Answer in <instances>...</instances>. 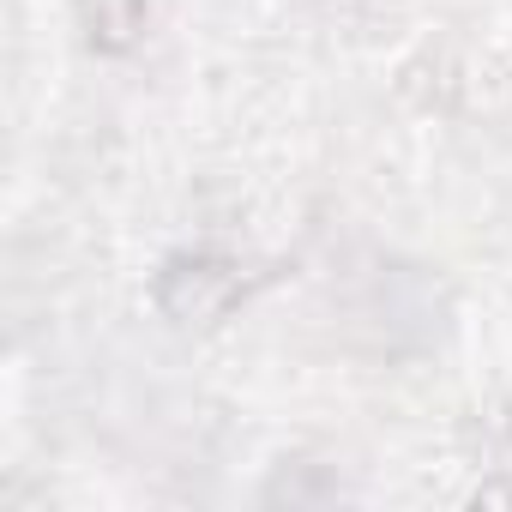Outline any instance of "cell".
<instances>
[{
	"label": "cell",
	"mask_w": 512,
	"mask_h": 512,
	"mask_svg": "<svg viewBox=\"0 0 512 512\" xmlns=\"http://www.w3.org/2000/svg\"><path fill=\"white\" fill-rule=\"evenodd\" d=\"M247 278L235 260H217V253H181V260L163 266L157 278V308L175 320V326H211L223 320L235 302H241Z\"/></svg>",
	"instance_id": "6da1fadb"
},
{
	"label": "cell",
	"mask_w": 512,
	"mask_h": 512,
	"mask_svg": "<svg viewBox=\"0 0 512 512\" xmlns=\"http://www.w3.org/2000/svg\"><path fill=\"white\" fill-rule=\"evenodd\" d=\"M79 19H85L91 49L127 55L145 37V25H151V0H79Z\"/></svg>",
	"instance_id": "7a4b0ae2"
}]
</instances>
